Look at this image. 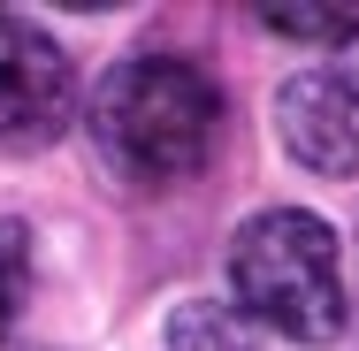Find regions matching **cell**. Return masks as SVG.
I'll return each mask as SVG.
<instances>
[{
  "instance_id": "obj_7",
  "label": "cell",
  "mask_w": 359,
  "mask_h": 351,
  "mask_svg": "<svg viewBox=\"0 0 359 351\" xmlns=\"http://www.w3.org/2000/svg\"><path fill=\"white\" fill-rule=\"evenodd\" d=\"M23 290H31V229L15 214H0V344L23 313Z\"/></svg>"
},
{
  "instance_id": "obj_6",
  "label": "cell",
  "mask_w": 359,
  "mask_h": 351,
  "mask_svg": "<svg viewBox=\"0 0 359 351\" xmlns=\"http://www.w3.org/2000/svg\"><path fill=\"white\" fill-rule=\"evenodd\" d=\"M260 31L298 39V46H352L359 8H260Z\"/></svg>"
},
{
  "instance_id": "obj_3",
  "label": "cell",
  "mask_w": 359,
  "mask_h": 351,
  "mask_svg": "<svg viewBox=\"0 0 359 351\" xmlns=\"http://www.w3.org/2000/svg\"><path fill=\"white\" fill-rule=\"evenodd\" d=\"M76 115V69L69 54L23 23V15H0V145L15 153H39L69 130Z\"/></svg>"
},
{
  "instance_id": "obj_5",
  "label": "cell",
  "mask_w": 359,
  "mask_h": 351,
  "mask_svg": "<svg viewBox=\"0 0 359 351\" xmlns=\"http://www.w3.org/2000/svg\"><path fill=\"white\" fill-rule=\"evenodd\" d=\"M161 351H252V336H245V321H237L222 298H191V305L168 313Z\"/></svg>"
},
{
  "instance_id": "obj_2",
  "label": "cell",
  "mask_w": 359,
  "mask_h": 351,
  "mask_svg": "<svg viewBox=\"0 0 359 351\" xmlns=\"http://www.w3.org/2000/svg\"><path fill=\"white\" fill-rule=\"evenodd\" d=\"M229 298L260 329L290 344H329L344 336V260L337 229L306 207H268L252 214L229 245Z\"/></svg>"
},
{
  "instance_id": "obj_4",
  "label": "cell",
  "mask_w": 359,
  "mask_h": 351,
  "mask_svg": "<svg viewBox=\"0 0 359 351\" xmlns=\"http://www.w3.org/2000/svg\"><path fill=\"white\" fill-rule=\"evenodd\" d=\"M276 138L313 176H359V69H298L276 92Z\"/></svg>"
},
{
  "instance_id": "obj_1",
  "label": "cell",
  "mask_w": 359,
  "mask_h": 351,
  "mask_svg": "<svg viewBox=\"0 0 359 351\" xmlns=\"http://www.w3.org/2000/svg\"><path fill=\"white\" fill-rule=\"evenodd\" d=\"M222 84L184 54H130L100 76L84 130L130 191H176L207 176L222 145Z\"/></svg>"
}]
</instances>
